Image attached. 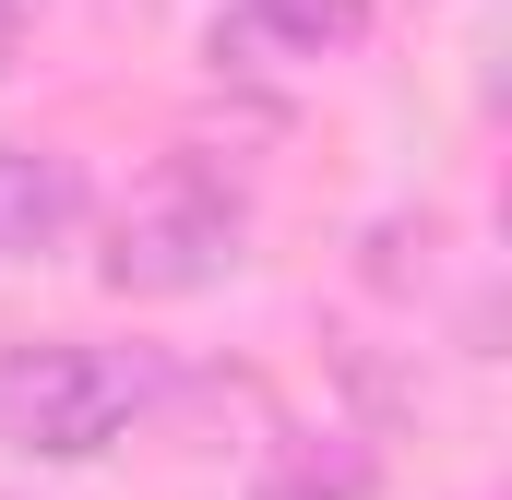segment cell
I'll return each instance as SVG.
<instances>
[{
    "label": "cell",
    "mask_w": 512,
    "mask_h": 500,
    "mask_svg": "<svg viewBox=\"0 0 512 500\" xmlns=\"http://www.w3.org/2000/svg\"><path fill=\"white\" fill-rule=\"evenodd\" d=\"M143 405H155V358H120V346H12L0 358V441L48 453V465L108 453Z\"/></svg>",
    "instance_id": "1"
},
{
    "label": "cell",
    "mask_w": 512,
    "mask_h": 500,
    "mask_svg": "<svg viewBox=\"0 0 512 500\" xmlns=\"http://www.w3.org/2000/svg\"><path fill=\"white\" fill-rule=\"evenodd\" d=\"M251 239V203L215 179V167H155L108 227V286L120 298H191V286H227Z\"/></svg>",
    "instance_id": "2"
},
{
    "label": "cell",
    "mask_w": 512,
    "mask_h": 500,
    "mask_svg": "<svg viewBox=\"0 0 512 500\" xmlns=\"http://www.w3.org/2000/svg\"><path fill=\"white\" fill-rule=\"evenodd\" d=\"M358 36H370V0H227V12H215V60H227V72L346 60Z\"/></svg>",
    "instance_id": "3"
},
{
    "label": "cell",
    "mask_w": 512,
    "mask_h": 500,
    "mask_svg": "<svg viewBox=\"0 0 512 500\" xmlns=\"http://www.w3.org/2000/svg\"><path fill=\"white\" fill-rule=\"evenodd\" d=\"M72 215H84V179H72V155L0 143V250H48Z\"/></svg>",
    "instance_id": "4"
},
{
    "label": "cell",
    "mask_w": 512,
    "mask_h": 500,
    "mask_svg": "<svg viewBox=\"0 0 512 500\" xmlns=\"http://www.w3.org/2000/svg\"><path fill=\"white\" fill-rule=\"evenodd\" d=\"M251 500H370V453L358 441H298V453L262 465Z\"/></svg>",
    "instance_id": "5"
},
{
    "label": "cell",
    "mask_w": 512,
    "mask_h": 500,
    "mask_svg": "<svg viewBox=\"0 0 512 500\" xmlns=\"http://www.w3.org/2000/svg\"><path fill=\"white\" fill-rule=\"evenodd\" d=\"M24 60V0H0V72Z\"/></svg>",
    "instance_id": "6"
}]
</instances>
